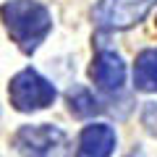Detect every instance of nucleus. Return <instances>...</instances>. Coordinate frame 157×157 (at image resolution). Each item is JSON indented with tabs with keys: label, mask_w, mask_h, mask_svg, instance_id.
Returning a JSON list of instances; mask_svg holds the SVG:
<instances>
[{
	"label": "nucleus",
	"mask_w": 157,
	"mask_h": 157,
	"mask_svg": "<svg viewBox=\"0 0 157 157\" xmlns=\"http://www.w3.org/2000/svg\"><path fill=\"white\" fill-rule=\"evenodd\" d=\"M21 157H71V141L66 131L52 123L21 126L13 136Z\"/></svg>",
	"instance_id": "obj_2"
},
{
	"label": "nucleus",
	"mask_w": 157,
	"mask_h": 157,
	"mask_svg": "<svg viewBox=\"0 0 157 157\" xmlns=\"http://www.w3.org/2000/svg\"><path fill=\"white\" fill-rule=\"evenodd\" d=\"M134 86L139 92H157V47L141 50L134 63Z\"/></svg>",
	"instance_id": "obj_8"
},
{
	"label": "nucleus",
	"mask_w": 157,
	"mask_h": 157,
	"mask_svg": "<svg viewBox=\"0 0 157 157\" xmlns=\"http://www.w3.org/2000/svg\"><path fill=\"white\" fill-rule=\"evenodd\" d=\"M157 0H97L92 8V21L102 32H126L141 24Z\"/></svg>",
	"instance_id": "obj_4"
},
{
	"label": "nucleus",
	"mask_w": 157,
	"mask_h": 157,
	"mask_svg": "<svg viewBox=\"0 0 157 157\" xmlns=\"http://www.w3.org/2000/svg\"><path fill=\"white\" fill-rule=\"evenodd\" d=\"M66 102H68V113L73 118H94L97 113L107 110L94 92L86 89V86H78V84L66 92Z\"/></svg>",
	"instance_id": "obj_7"
},
{
	"label": "nucleus",
	"mask_w": 157,
	"mask_h": 157,
	"mask_svg": "<svg viewBox=\"0 0 157 157\" xmlns=\"http://www.w3.org/2000/svg\"><path fill=\"white\" fill-rule=\"evenodd\" d=\"M141 123L152 136H157V102H147L141 107Z\"/></svg>",
	"instance_id": "obj_9"
},
{
	"label": "nucleus",
	"mask_w": 157,
	"mask_h": 157,
	"mask_svg": "<svg viewBox=\"0 0 157 157\" xmlns=\"http://www.w3.org/2000/svg\"><path fill=\"white\" fill-rule=\"evenodd\" d=\"M115 128L107 123L86 126L76 141V157H110L115 152Z\"/></svg>",
	"instance_id": "obj_6"
},
{
	"label": "nucleus",
	"mask_w": 157,
	"mask_h": 157,
	"mask_svg": "<svg viewBox=\"0 0 157 157\" xmlns=\"http://www.w3.org/2000/svg\"><path fill=\"white\" fill-rule=\"evenodd\" d=\"M0 18L18 50L32 55L52 32V16L37 0H8L0 6Z\"/></svg>",
	"instance_id": "obj_1"
},
{
	"label": "nucleus",
	"mask_w": 157,
	"mask_h": 157,
	"mask_svg": "<svg viewBox=\"0 0 157 157\" xmlns=\"http://www.w3.org/2000/svg\"><path fill=\"white\" fill-rule=\"evenodd\" d=\"M8 97H11V105L18 113H34V110L50 107L55 102L58 92H55V84H52L50 78H45L39 71L24 68V71H18L11 78Z\"/></svg>",
	"instance_id": "obj_3"
},
{
	"label": "nucleus",
	"mask_w": 157,
	"mask_h": 157,
	"mask_svg": "<svg viewBox=\"0 0 157 157\" xmlns=\"http://www.w3.org/2000/svg\"><path fill=\"white\" fill-rule=\"evenodd\" d=\"M128 157H141V155H128Z\"/></svg>",
	"instance_id": "obj_10"
},
{
	"label": "nucleus",
	"mask_w": 157,
	"mask_h": 157,
	"mask_svg": "<svg viewBox=\"0 0 157 157\" xmlns=\"http://www.w3.org/2000/svg\"><path fill=\"white\" fill-rule=\"evenodd\" d=\"M89 76H92V81H94V86L100 92L115 94V92H121L123 84H126V63H123V58L118 55V52L100 50L92 58Z\"/></svg>",
	"instance_id": "obj_5"
}]
</instances>
